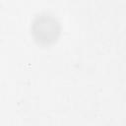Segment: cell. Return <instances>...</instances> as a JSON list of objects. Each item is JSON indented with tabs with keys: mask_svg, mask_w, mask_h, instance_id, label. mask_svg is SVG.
Wrapping results in <instances>:
<instances>
[{
	"mask_svg": "<svg viewBox=\"0 0 126 126\" xmlns=\"http://www.w3.org/2000/svg\"><path fill=\"white\" fill-rule=\"evenodd\" d=\"M61 33V25L58 19L50 13H40L32 22V34L35 42L48 46L57 41Z\"/></svg>",
	"mask_w": 126,
	"mask_h": 126,
	"instance_id": "1",
	"label": "cell"
}]
</instances>
